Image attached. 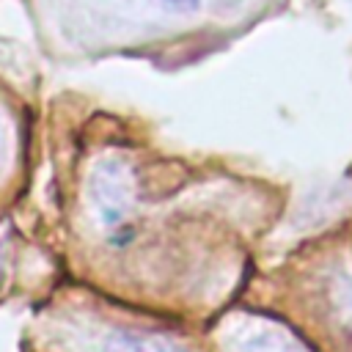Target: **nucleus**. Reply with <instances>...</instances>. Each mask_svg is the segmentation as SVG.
Segmentation results:
<instances>
[{
	"label": "nucleus",
	"instance_id": "f257e3e1",
	"mask_svg": "<svg viewBox=\"0 0 352 352\" xmlns=\"http://www.w3.org/2000/svg\"><path fill=\"white\" fill-rule=\"evenodd\" d=\"M135 195V173L124 160L104 157L94 165L88 176V206L104 231L121 234L129 226Z\"/></svg>",
	"mask_w": 352,
	"mask_h": 352
},
{
	"label": "nucleus",
	"instance_id": "20e7f679",
	"mask_svg": "<svg viewBox=\"0 0 352 352\" xmlns=\"http://www.w3.org/2000/svg\"><path fill=\"white\" fill-rule=\"evenodd\" d=\"M333 308L338 314V322L352 336V278H338L333 283Z\"/></svg>",
	"mask_w": 352,
	"mask_h": 352
},
{
	"label": "nucleus",
	"instance_id": "7ed1b4c3",
	"mask_svg": "<svg viewBox=\"0 0 352 352\" xmlns=\"http://www.w3.org/2000/svg\"><path fill=\"white\" fill-rule=\"evenodd\" d=\"M104 352H187L170 338L154 336V333H135V330H118L107 338Z\"/></svg>",
	"mask_w": 352,
	"mask_h": 352
},
{
	"label": "nucleus",
	"instance_id": "39448f33",
	"mask_svg": "<svg viewBox=\"0 0 352 352\" xmlns=\"http://www.w3.org/2000/svg\"><path fill=\"white\" fill-rule=\"evenodd\" d=\"M8 154H11V124L8 116L0 110V173L8 165Z\"/></svg>",
	"mask_w": 352,
	"mask_h": 352
},
{
	"label": "nucleus",
	"instance_id": "f03ea898",
	"mask_svg": "<svg viewBox=\"0 0 352 352\" xmlns=\"http://www.w3.org/2000/svg\"><path fill=\"white\" fill-rule=\"evenodd\" d=\"M223 352H311L289 327L258 316L236 314L220 330Z\"/></svg>",
	"mask_w": 352,
	"mask_h": 352
},
{
	"label": "nucleus",
	"instance_id": "0eeeda50",
	"mask_svg": "<svg viewBox=\"0 0 352 352\" xmlns=\"http://www.w3.org/2000/svg\"><path fill=\"white\" fill-rule=\"evenodd\" d=\"M3 248H6V245H3V239H0V278H3Z\"/></svg>",
	"mask_w": 352,
	"mask_h": 352
},
{
	"label": "nucleus",
	"instance_id": "423d86ee",
	"mask_svg": "<svg viewBox=\"0 0 352 352\" xmlns=\"http://www.w3.org/2000/svg\"><path fill=\"white\" fill-rule=\"evenodd\" d=\"M162 3L170 6V8H176V11H190V8L198 6V0H162Z\"/></svg>",
	"mask_w": 352,
	"mask_h": 352
}]
</instances>
